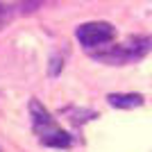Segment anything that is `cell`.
Returning a JSON list of instances; mask_svg holds the SVG:
<instances>
[{
  "label": "cell",
  "mask_w": 152,
  "mask_h": 152,
  "mask_svg": "<svg viewBox=\"0 0 152 152\" xmlns=\"http://www.w3.org/2000/svg\"><path fill=\"white\" fill-rule=\"evenodd\" d=\"M75 39L86 50H95V48H102V45L114 41L116 27L107 20H89V23H82L75 30Z\"/></svg>",
  "instance_id": "obj_3"
},
{
  "label": "cell",
  "mask_w": 152,
  "mask_h": 152,
  "mask_svg": "<svg viewBox=\"0 0 152 152\" xmlns=\"http://www.w3.org/2000/svg\"><path fill=\"white\" fill-rule=\"evenodd\" d=\"M107 102L116 109H136V107H143L145 98L141 93H109Z\"/></svg>",
  "instance_id": "obj_4"
},
{
  "label": "cell",
  "mask_w": 152,
  "mask_h": 152,
  "mask_svg": "<svg viewBox=\"0 0 152 152\" xmlns=\"http://www.w3.org/2000/svg\"><path fill=\"white\" fill-rule=\"evenodd\" d=\"M9 20H12V9H9L7 5H2V2H0V32L9 25Z\"/></svg>",
  "instance_id": "obj_6"
},
{
  "label": "cell",
  "mask_w": 152,
  "mask_h": 152,
  "mask_svg": "<svg viewBox=\"0 0 152 152\" xmlns=\"http://www.w3.org/2000/svg\"><path fill=\"white\" fill-rule=\"evenodd\" d=\"M0 152H2V148H0Z\"/></svg>",
  "instance_id": "obj_7"
},
{
  "label": "cell",
  "mask_w": 152,
  "mask_h": 152,
  "mask_svg": "<svg viewBox=\"0 0 152 152\" xmlns=\"http://www.w3.org/2000/svg\"><path fill=\"white\" fill-rule=\"evenodd\" d=\"M30 116H32V129L39 136V143L48 148H57V150H66L70 148L73 139L68 132H64L61 127L57 125V121L50 116V111L37 100H30Z\"/></svg>",
  "instance_id": "obj_2"
},
{
  "label": "cell",
  "mask_w": 152,
  "mask_h": 152,
  "mask_svg": "<svg viewBox=\"0 0 152 152\" xmlns=\"http://www.w3.org/2000/svg\"><path fill=\"white\" fill-rule=\"evenodd\" d=\"M150 50H152V39L136 34V37H129L125 43H107L102 48L89 50V55L91 59L107 64V66H125V64L143 59Z\"/></svg>",
  "instance_id": "obj_1"
},
{
  "label": "cell",
  "mask_w": 152,
  "mask_h": 152,
  "mask_svg": "<svg viewBox=\"0 0 152 152\" xmlns=\"http://www.w3.org/2000/svg\"><path fill=\"white\" fill-rule=\"evenodd\" d=\"M66 114L73 116L70 121L75 123V125H82V123H86V118H82V116H91V118H95V111H91V109H66Z\"/></svg>",
  "instance_id": "obj_5"
}]
</instances>
